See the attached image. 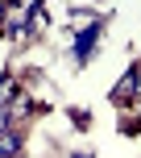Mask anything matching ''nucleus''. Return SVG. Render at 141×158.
<instances>
[{
    "label": "nucleus",
    "mask_w": 141,
    "mask_h": 158,
    "mask_svg": "<svg viewBox=\"0 0 141 158\" xmlns=\"http://www.w3.org/2000/svg\"><path fill=\"white\" fill-rule=\"evenodd\" d=\"M133 92H137V67H129V75L120 79V83H116L112 100H116V104H129V100H133Z\"/></svg>",
    "instance_id": "2"
},
{
    "label": "nucleus",
    "mask_w": 141,
    "mask_h": 158,
    "mask_svg": "<svg viewBox=\"0 0 141 158\" xmlns=\"http://www.w3.org/2000/svg\"><path fill=\"white\" fill-rule=\"evenodd\" d=\"M0 158H21V133H17V129H8V133L0 137Z\"/></svg>",
    "instance_id": "3"
},
{
    "label": "nucleus",
    "mask_w": 141,
    "mask_h": 158,
    "mask_svg": "<svg viewBox=\"0 0 141 158\" xmlns=\"http://www.w3.org/2000/svg\"><path fill=\"white\" fill-rule=\"evenodd\" d=\"M4 17H8V8H4V4H0V29H4Z\"/></svg>",
    "instance_id": "4"
},
{
    "label": "nucleus",
    "mask_w": 141,
    "mask_h": 158,
    "mask_svg": "<svg viewBox=\"0 0 141 158\" xmlns=\"http://www.w3.org/2000/svg\"><path fill=\"white\" fill-rule=\"evenodd\" d=\"M104 33V25L100 21H91V25H83V29L75 33V42H70V50H75V63L83 67L87 58H91V46H95V38Z\"/></svg>",
    "instance_id": "1"
}]
</instances>
